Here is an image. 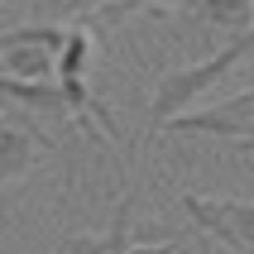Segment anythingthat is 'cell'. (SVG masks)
Returning <instances> with one entry per match:
<instances>
[{"mask_svg":"<svg viewBox=\"0 0 254 254\" xmlns=\"http://www.w3.org/2000/svg\"><path fill=\"white\" fill-rule=\"evenodd\" d=\"M178 0H96L101 19H129V14H163L173 10Z\"/></svg>","mask_w":254,"mask_h":254,"instance_id":"9c48e42d","label":"cell"},{"mask_svg":"<svg viewBox=\"0 0 254 254\" xmlns=\"http://www.w3.org/2000/svg\"><path fill=\"white\" fill-rule=\"evenodd\" d=\"M63 254H183L173 240H134L129 230V197L115 206V221L106 235H72Z\"/></svg>","mask_w":254,"mask_h":254,"instance_id":"8992f818","label":"cell"},{"mask_svg":"<svg viewBox=\"0 0 254 254\" xmlns=\"http://www.w3.org/2000/svg\"><path fill=\"white\" fill-rule=\"evenodd\" d=\"M168 134H206V139H226V144H240V149H254V86L240 91V96H226L206 106V111H183L173 115Z\"/></svg>","mask_w":254,"mask_h":254,"instance_id":"5b68a950","label":"cell"},{"mask_svg":"<svg viewBox=\"0 0 254 254\" xmlns=\"http://www.w3.org/2000/svg\"><path fill=\"white\" fill-rule=\"evenodd\" d=\"M178 5H183L187 24L221 34V39H235L254 24V0H178Z\"/></svg>","mask_w":254,"mask_h":254,"instance_id":"52a82bcc","label":"cell"},{"mask_svg":"<svg viewBox=\"0 0 254 254\" xmlns=\"http://www.w3.org/2000/svg\"><path fill=\"white\" fill-rule=\"evenodd\" d=\"M91 63H96V34L86 24H72L67 39H63V53H58L53 82L63 91V101H67L72 125L82 129V134H91V139H120L111 111L91 96Z\"/></svg>","mask_w":254,"mask_h":254,"instance_id":"6da1fadb","label":"cell"},{"mask_svg":"<svg viewBox=\"0 0 254 254\" xmlns=\"http://www.w3.org/2000/svg\"><path fill=\"white\" fill-rule=\"evenodd\" d=\"M245 58H254V24L245 29V34H235V39H226L211 58H201V63H192V67H183V72H168V77L158 82L154 101H149L154 129H163L173 115H183L187 106H192V101L206 91V86H211V82H221L230 67H240Z\"/></svg>","mask_w":254,"mask_h":254,"instance_id":"7a4b0ae2","label":"cell"},{"mask_svg":"<svg viewBox=\"0 0 254 254\" xmlns=\"http://www.w3.org/2000/svg\"><path fill=\"white\" fill-rule=\"evenodd\" d=\"M63 39H67L63 24L5 29V34H0V77H5V82H53Z\"/></svg>","mask_w":254,"mask_h":254,"instance_id":"3957f363","label":"cell"},{"mask_svg":"<svg viewBox=\"0 0 254 254\" xmlns=\"http://www.w3.org/2000/svg\"><path fill=\"white\" fill-rule=\"evenodd\" d=\"M39 154H43L39 134H29L19 120L0 115V187L14 183V178H24V173H34Z\"/></svg>","mask_w":254,"mask_h":254,"instance_id":"ba28073f","label":"cell"},{"mask_svg":"<svg viewBox=\"0 0 254 254\" xmlns=\"http://www.w3.org/2000/svg\"><path fill=\"white\" fill-rule=\"evenodd\" d=\"M183 211H187V221H192L206 240L226 245L230 254H254V201L183 192Z\"/></svg>","mask_w":254,"mask_h":254,"instance_id":"277c9868","label":"cell"}]
</instances>
